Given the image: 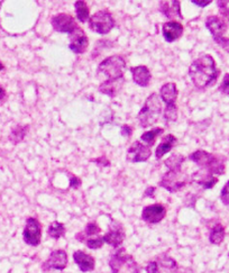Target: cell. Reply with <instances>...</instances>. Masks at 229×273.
<instances>
[{
	"mask_svg": "<svg viewBox=\"0 0 229 273\" xmlns=\"http://www.w3.org/2000/svg\"><path fill=\"white\" fill-rule=\"evenodd\" d=\"M228 255H229V254H228Z\"/></svg>",
	"mask_w": 229,
	"mask_h": 273,
	"instance_id": "cell-44",
	"label": "cell"
},
{
	"mask_svg": "<svg viewBox=\"0 0 229 273\" xmlns=\"http://www.w3.org/2000/svg\"><path fill=\"white\" fill-rule=\"evenodd\" d=\"M162 112V102L157 94H152L147 98L144 106L139 114L140 125L143 129H147L157 121Z\"/></svg>",
	"mask_w": 229,
	"mask_h": 273,
	"instance_id": "cell-3",
	"label": "cell"
},
{
	"mask_svg": "<svg viewBox=\"0 0 229 273\" xmlns=\"http://www.w3.org/2000/svg\"><path fill=\"white\" fill-rule=\"evenodd\" d=\"M67 264V255L64 249H56L51 253L50 258L44 263L45 268L55 269V270H64Z\"/></svg>",
	"mask_w": 229,
	"mask_h": 273,
	"instance_id": "cell-14",
	"label": "cell"
},
{
	"mask_svg": "<svg viewBox=\"0 0 229 273\" xmlns=\"http://www.w3.org/2000/svg\"><path fill=\"white\" fill-rule=\"evenodd\" d=\"M30 127L28 126H22V125H18L16 126L15 129L11 131L10 133V136H9V139L11 142H13L14 144H17V143H20L22 139L25 138L26 134H27V131Z\"/></svg>",
	"mask_w": 229,
	"mask_h": 273,
	"instance_id": "cell-28",
	"label": "cell"
},
{
	"mask_svg": "<svg viewBox=\"0 0 229 273\" xmlns=\"http://www.w3.org/2000/svg\"><path fill=\"white\" fill-rule=\"evenodd\" d=\"M151 155L152 151L150 146L136 141L128 149L126 159L129 162H133V163H140V162H146L151 158Z\"/></svg>",
	"mask_w": 229,
	"mask_h": 273,
	"instance_id": "cell-10",
	"label": "cell"
},
{
	"mask_svg": "<svg viewBox=\"0 0 229 273\" xmlns=\"http://www.w3.org/2000/svg\"><path fill=\"white\" fill-rule=\"evenodd\" d=\"M162 33L167 42L173 43L174 40L179 39L182 36L183 26L177 22L164 23L162 26Z\"/></svg>",
	"mask_w": 229,
	"mask_h": 273,
	"instance_id": "cell-15",
	"label": "cell"
},
{
	"mask_svg": "<svg viewBox=\"0 0 229 273\" xmlns=\"http://www.w3.org/2000/svg\"><path fill=\"white\" fill-rule=\"evenodd\" d=\"M220 13L229 18V2H218Z\"/></svg>",
	"mask_w": 229,
	"mask_h": 273,
	"instance_id": "cell-36",
	"label": "cell"
},
{
	"mask_svg": "<svg viewBox=\"0 0 229 273\" xmlns=\"http://www.w3.org/2000/svg\"><path fill=\"white\" fill-rule=\"evenodd\" d=\"M48 233L51 237H52V239L59 240L60 237L64 236V234H65V226L63 225L62 223L53 222L49 227Z\"/></svg>",
	"mask_w": 229,
	"mask_h": 273,
	"instance_id": "cell-30",
	"label": "cell"
},
{
	"mask_svg": "<svg viewBox=\"0 0 229 273\" xmlns=\"http://www.w3.org/2000/svg\"><path fill=\"white\" fill-rule=\"evenodd\" d=\"M52 26L56 32L71 34L78 28L77 23L73 17L68 14H57L51 19Z\"/></svg>",
	"mask_w": 229,
	"mask_h": 273,
	"instance_id": "cell-11",
	"label": "cell"
},
{
	"mask_svg": "<svg viewBox=\"0 0 229 273\" xmlns=\"http://www.w3.org/2000/svg\"><path fill=\"white\" fill-rule=\"evenodd\" d=\"M90 28L97 34L106 35L114 27V20L107 10H99L89 18Z\"/></svg>",
	"mask_w": 229,
	"mask_h": 273,
	"instance_id": "cell-6",
	"label": "cell"
},
{
	"mask_svg": "<svg viewBox=\"0 0 229 273\" xmlns=\"http://www.w3.org/2000/svg\"><path fill=\"white\" fill-rule=\"evenodd\" d=\"M186 158L181 154L171 155L168 160H165V165L169 167V171H181L182 163Z\"/></svg>",
	"mask_w": 229,
	"mask_h": 273,
	"instance_id": "cell-26",
	"label": "cell"
},
{
	"mask_svg": "<svg viewBox=\"0 0 229 273\" xmlns=\"http://www.w3.org/2000/svg\"><path fill=\"white\" fill-rule=\"evenodd\" d=\"M164 132L163 129H154V130H151L148 132H145L144 134H143L141 136V139L143 142H144L147 146H152V145H154V143H155V139L162 134V133Z\"/></svg>",
	"mask_w": 229,
	"mask_h": 273,
	"instance_id": "cell-29",
	"label": "cell"
},
{
	"mask_svg": "<svg viewBox=\"0 0 229 273\" xmlns=\"http://www.w3.org/2000/svg\"><path fill=\"white\" fill-rule=\"evenodd\" d=\"M176 143H177V139H176L175 136L171 135V134L164 136L161 144H159L158 146H157V149H156V153H155L156 159L163 158L165 154L169 153L170 151L175 146Z\"/></svg>",
	"mask_w": 229,
	"mask_h": 273,
	"instance_id": "cell-24",
	"label": "cell"
},
{
	"mask_svg": "<svg viewBox=\"0 0 229 273\" xmlns=\"http://www.w3.org/2000/svg\"><path fill=\"white\" fill-rule=\"evenodd\" d=\"M220 199L224 205H226V206L229 205V181L225 184V187L222 188V190H221Z\"/></svg>",
	"mask_w": 229,
	"mask_h": 273,
	"instance_id": "cell-33",
	"label": "cell"
},
{
	"mask_svg": "<svg viewBox=\"0 0 229 273\" xmlns=\"http://www.w3.org/2000/svg\"><path fill=\"white\" fill-rule=\"evenodd\" d=\"M109 265L112 273H140L141 269L139 264L135 262L133 257L126 254L124 248H120L119 251L114 253L110 261Z\"/></svg>",
	"mask_w": 229,
	"mask_h": 273,
	"instance_id": "cell-4",
	"label": "cell"
},
{
	"mask_svg": "<svg viewBox=\"0 0 229 273\" xmlns=\"http://www.w3.org/2000/svg\"><path fill=\"white\" fill-rule=\"evenodd\" d=\"M70 37H71V42L70 45H68V48H70L72 52L77 54H82L87 51L89 46V39L82 28L78 27L76 31L70 34Z\"/></svg>",
	"mask_w": 229,
	"mask_h": 273,
	"instance_id": "cell-13",
	"label": "cell"
},
{
	"mask_svg": "<svg viewBox=\"0 0 229 273\" xmlns=\"http://www.w3.org/2000/svg\"><path fill=\"white\" fill-rule=\"evenodd\" d=\"M6 97V90L3 88V86H0V100H3Z\"/></svg>",
	"mask_w": 229,
	"mask_h": 273,
	"instance_id": "cell-42",
	"label": "cell"
},
{
	"mask_svg": "<svg viewBox=\"0 0 229 273\" xmlns=\"http://www.w3.org/2000/svg\"><path fill=\"white\" fill-rule=\"evenodd\" d=\"M130 72L133 74V80L136 85L141 87H147L150 85V81L152 79V74L145 66H139L130 69Z\"/></svg>",
	"mask_w": 229,
	"mask_h": 273,
	"instance_id": "cell-20",
	"label": "cell"
},
{
	"mask_svg": "<svg viewBox=\"0 0 229 273\" xmlns=\"http://www.w3.org/2000/svg\"><path fill=\"white\" fill-rule=\"evenodd\" d=\"M74 7H76V13L78 19L81 23H85L89 19V8L88 5L85 4L83 0H79V2H76L74 4Z\"/></svg>",
	"mask_w": 229,
	"mask_h": 273,
	"instance_id": "cell-27",
	"label": "cell"
},
{
	"mask_svg": "<svg viewBox=\"0 0 229 273\" xmlns=\"http://www.w3.org/2000/svg\"><path fill=\"white\" fill-rule=\"evenodd\" d=\"M68 177H70V187L74 189L80 188V185H81V180H80L78 177L73 176V174H70Z\"/></svg>",
	"mask_w": 229,
	"mask_h": 273,
	"instance_id": "cell-37",
	"label": "cell"
},
{
	"mask_svg": "<svg viewBox=\"0 0 229 273\" xmlns=\"http://www.w3.org/2000/svg\"><path fill=\"white\" fill-rule=\"evenodd\" d=\"M101 232L100 227L96 223H89L87 226H85V229H84V235L87 236H93V235H97L99 234Z\"/></svg>",
	"mask_w": 229,
	"mask_h": 273,
	"instance_id": "cell-31",
	"label": "cell"
},
{
	"mask_svg": "<svg viewBox=\"0 0 229 273\" xmlns=\"http://www.w3.org/2000/svg\"><path fill=\"white\" fill-rule=\"evenodd\" d=\"M73 259L74 262L78 264L79 269L82 272H89L95 269L96 261L90 254H87L82 251H77L73 253Z\"/></svg>",
	"mask_w": 229,
	"mask_h": 273,
	"instance_id": "cell-18",
	"label": "cell"
},
{
	"mask_svg": "<svg viewBox=\"0 0 229 273\" xmlns=\"http://www.w3.org/2000/svg\"><path fill=\"white\" fill-rule=\"evenodd\" d=\"M219 90H220L221 94L229 95V73L225 74L224 79H222V82L219 87Z\"/></svg>",
	"mask_w": 229,
	"mask_h": 273,
	"instance_id": "cell-34",
	"label": "cell"
},
{
	"mask_svg": "<svg viewBox=\"0 0 229 273\" xmlns=\"http://www.w3.org/2000/svg\"><path fill=\"white\" fill-rule=\"evenodd\" d=\"M219 73L214 57L209 54L198 57L189 68V75H190L192 83L199 89L213 86L217 81Z\"/></svg>",
	"mask_w": 229,
	"mask_h": 273,
	"instance_id": "cell-1",
	"label": "cell"
},
{
	"mask_svg": "<svg viewBox=\"0 0 229 273\" xmlns=\"http://www.w3.org/2000/svg\"><path fill=\"white\" fill-rule=\"evenodd\" d=\"M126 62L123 56L111 55L102 61L98 67V72L107 75V80H118L124 78Z\"/></svg>",
	"mask_w": 229,
	"mask_h": 273,
	"instance_id": "cell-5",
	"label": "cell"
},
{
	"mask_svg": "<svg viewBox=\"0 0 229 273\" xmlns=\"http://www.w3.org/2000/svg\"><path fill=\"white\" fill-rule=\"evenodd\" d=\"M5 69V67H4V65H3V63L2 62H0V71H3V70Z\"/></svg>",
	"mask_w": 229,
	"mask_h": 273,
	"instance_id": "cell-43",
	"label": "cell"
},
{
	"mask_svg": "<svg viewBox=\"0 0 229 273\" xmlns=\"http://www.w3.org/2000/svg\"><path fill=\"white\" fill-rule=\"evenodd\" d=\"M215 42L220 45L222 49H224L225 51L229 52V38L225 37V36H221V37H217V38H214Z\"/></svg>",
	"mask_w": 229,
	"mask_h": 273,
	"instance_id": "cell-35",
	"label": "cell"
},
{
	"mask_svg": "<svg viewBox=\"0 0 229 273\" xmlns=\"http://www.w3.org/2000/svg\"><path fill=\"white\" fill-rule=\"evenodd\" d=\"M205 27L208 28L214 38L224 36V34L227 31L225 20L221 19L218 16H209L207 20H205Z\"/></svg>",
	"mask_w": 229,
	"mask_h": 273,
	"instance_id": "cell-17",
	"label": "cell"
},
{
	"mask_svg": "<svg viewBox=\"0 0 229 273\" xmlns=\"http://www.w3.org/2000/svg\"><path fill=\"white\" fill-rule=\"evenodd\" d=\"M225 227L221 224L215 225V227L211 229L210 235H209V241L211 244H215V245H219L222 243L225 239Z\"/></svg>",
	"mask_w": 229,
	"mask_h": 273,
	"instance_id": "cell-25",
	"label": "cell"
},
{
	"mask_svg": "<svg viewBox=\"0 0 229 273\" xmlns=\"http://www.w3.org/2000/svg\"><path fill=\"white\" fill-rule=\"evenodd\" d=\"M192 162H194L198 166L201 167V170L209 172L210 174H224L225 173V164L224 162L219 160L214 154L208 153L207 151L198 150L189 156Z\"/></svg>",
	"mask_w": 229,
	"mask_h": 273,
	"instance_id": "cell-2",
	"label": "cell"
},
{
	"mask_svg": "<svg viewBox=\"0 0 229 273\" xmlns=\"http://www.w3.org/2000/svg\"><path fill=\"white\" fill-rule=\"evenodd\" d=\"M102 237H104L105 243L109 244V245H111L113 247H118V246L122 245V243L125 240V232L122 227V225L114 223L111 226L110 230Z\"/></svg>",
	"mask_w": 229,
	"mask_h": 273,
	"instance_id": "cell-16",
	"label": "cell"
},
{
	"mask_svg": "<svg viewBox=\"0 0 229 273\" xmlns=\"http://www.w3.org/2000/svg\"><path fill=\"white\" fill-rule=\"evenodd\" d=\"M154 193H155V188L154 187H148L145 191L144 196L145 197H151V198H154Z\"/></svg>",
	"mask_w": 229,
	"mask_h": 273,
	"instance_id": "cell-41",
	"label": "cell"
},
{
	"mask_svg": "<svg viewBox=\"0 0 229 273\" xmlns=\"http://www.w3.org/2000/svg\"><path fill=\"white\" fill-rule=\"evenodd\" d=\"M104 237H97V239H90L87 241V246L93 249H98L104 245Z\"/></svg>",
	"mask_w": 229,
	"mask_h": 273,
	"instance_id": "cell-32",
	"label": "cell"
},
{
	"mask_svg": "<svg viewBox=\"0 0 229 273\" xmlns=\"http://www.w3.org/2000/svg\"><path fill=\"white\" fill-rule=\"evenodd\" d=\"M188 182V177L182 171H169L163 176L159 185L170 193L180 191Z\"/></svg>",
	"mask_w": 229,
	"mask_h": 273,
	"instance_id": "cell-8",
	"label": "cell"
},
{
	"mask_svg": "<svg viewBox=\"0 0 229 273\" xmlns=\"http://www.w3.org/2000/svg\"><path fill=\"white\" fill-rule=\"evenodd\" d=\"M159 11L168 18H174V17H179L180 19L183 18L180 10V2H176V0L161 2L159 3Z\"/></svg>",
	"mask_w": 229,
	"mask_h": 273,
	"instance_id": "cell-22",
	"label": "cell"
},
{
	"mask_svg": "<svg viewBox=\"0 0 229 273\" xmlns=\"http://www.w3.org/2000/svg\"><path fill=\"white\" fill-rule=\"evenodd\" d=\"M167 209L161 204L147 206L142 212V219L148 224H157L165 217Z\"/></svg>",
	"mask_w": 229,
	"mask_h": 273,
	"instance_id": "cell-12",
	"label": "cell"
},
{
	"mask_svg": "<svg viewBox=\"0 0 229 273\" xmlns=\"http://www.w3.org/2000/svg\"><path fill=\"white\" fill-rule=\"evenodd\" d=\"M124 85V78L118 79V80H106L105 82H102L99 87V91L101 94L107 95L109 97H114L118 91L122 89V87Z\"/></svg>",
	"mask_w": 229,
	"mask_h": 273,
	"instance_id": "cell-23",
	"label": "cell"
},
{
	"mask_svg": "<svg viewBox=\"0 0 229 273\" xmlns=\"http://www.w3.org/2000/svg\"><path fill=\"white\" fill-rule=\"evenodd\" d=\"M93 162H95V163H97L100 166H108L109 165V161L107 160V158H99V159H96V160H93Z\"/></svg>",
	"mask_w": 229,
	"mask_h": 273,
	"instance_id": "cell-38",
	"label": "cell"
},
{
	"mask_svg": "<svg viewBox=\"0 0 229 273\" xmlns=\"http://www.w3.org/2000/svg\"><path fill=\"white\" fill-rule=\"evenodd\" d=\"M24 241L31 246H37L41 243L42 239V228L36 218H28L26 220V226L24 229Z\"/></svg>",
	"mask_w": 229,
	"mask_h": 273,
	"instance_id": "cell-9",
	"label": "cell"
},
{
	"mask_svg": "<svg viewBox=\"0 0 229 273\" xmlns=\"http://www.w3.org/2000/svg\"><path fill=\"white\" fill-rule=\"evenodd\" d=\"M177 88L176 85L173 82H169L165 83L162 88L161 91H159V96H161L162 100L167 103V107H175L176 106V99H177Z\"/></svg>",
	"mask_w": 229,
	"mask_h": 273,
	"instance_id": "cell-19",
	"label": "cell"
},
{
	"mask_svg": "<svg viewBox=\"0 0 229 273\" xmlns=\"http://www.w3.org/2000/svg\"><path fill=\"white\" fill-rule=\"evenodd\" d=\"M131 133H133V130H131V127L128 125H124V127L122 129V135L123 136H129Z\"/></svg>",
	"mask_w": 229,
	"mask_h": 273,
	"instance_id": "cell-40",
	"label": "cell"
},
{
	"mask_svg": "<svg viewBox=\"0 0 229 273\" xmlns=\"http://www.w3.org/2000/svg\"><path fill=\"white\" fill-rule=\"evenodd\" d=\"M146 271L147 273H179V266L173 259L162 254L147 264Z\"/></svg>",
	"mask_w": 229,
	"mask_h": 273,
	"instance_id": "cell-7",
	"label": "cell"
},
{
	"mask_svg": "<svg viewBox=\"0 0 229 273\" xmlns=\"http://www.w3.org/2000/svg\"><path fill=\"white\" fill-rule=\"evenodd\" d=\"M191 180H192V182H196L200 185H202L204 189L213 188L214 185L218 182V179L215 178L213 174H210L209 172L201 170V169H200L198 172L193 173Z\"/></svg>",
	"mask_w": 229,
	"mask_h": 273,
	"instance_id": "cell-21",
	"label": "cell"
},
{
	"mask_svg": "<svg viewBox=\"0 0 229 273\" xmlns=\"http://www.w3.org/2000/svg\"><path fill=\"white\" fill-rule=\"evenodd\" d=\"M192 4L199 6V7H205V6H208L209 4H211L210 0H192Z\"/></svg>",
	"mask_w": 229,
	"mask_h": 273,
	"instance_id": "cell-39",
	"label": "cell"
}]
</instances>
